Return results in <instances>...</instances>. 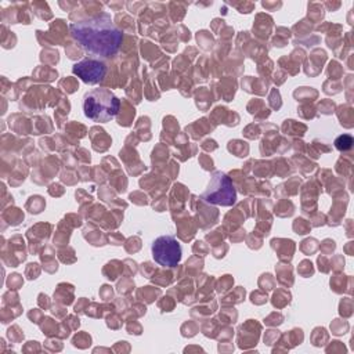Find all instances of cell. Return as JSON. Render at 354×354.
Returning <instances> with one entry per match:
<instances>
[{"instance_id": "1", "label": "cell", "mask_w": 354, "mask_h": 354, "mask_svg": "<svg viewBox=\"0 0 354 354\" xmlns=\"http://www.w3.org/2000/svg\"><path fill=\"white\" fill-rule=\"evenodd\" d=\"M69 29L73 39L91 55L109 58L122 43V32L108 12L73 22Z\"/></svg>"}, {"instance_id": "2", "label": "cell", "mask_w": 354, "mask_h": 354, "mask_svg": "<svg viewBox=\"0 0 354 354\" xmlns=\"http://www.w3.org/2000/svg\"><path fill=\"white\" fill-rule=\"evenodd\" d=\"M120 108V100L108 88H93L84 94V115L95 123L112 120Z\"/></svg>"}, {"instance_id": "3", "label": "cell", "mask_w": 354, "mask_h": 354, "mask_svg": "<svg viewBox=\"0 0 354 354\" xmlns=\"http://www.w3.org/2000/svg\"><path fill=\"white\" fill-rule=\"evenodd\" d=\"M152 259L163 267H176L181 260V246L173 235L158 236L152 246Z\"/></svg>"}, {"instance_id": "4", "label": "cell", "mask_w": 354, "mask_h": 354, "mask_svg": "<svg viewBox=\"0 0 354 354\" xmlns=\"http://www.w3.org/2000/svg\"><path fill=\"white\" fill-rule=\"evenodd\" d=\"M203 198L209 203L228 206L235 202L236 194L228 176L221 171H216L212 176V180L209 183L206 192L203 194Z\"/></svg>"}, {"instance_id": "5", "label": "cell", "mask_w": 354, "mask_h": 354, "mask_svg": "<svg viewBox=\"0 0 354 354\" xmlns=\"http://www.w3.org/2000/svg\"><path fill=\"white\" fill-rule=\"evenodd\" d=\"M72 72L82 82L87 84H95L104 79L106 73V65L95 58H84L73 65Z\"/></svg>"}, {"instance_id": "6", "label": "cell", "mask_w": 354, "mask_h": 354, "mask_svg": "<svg viewBox=\"0 0 354 354\" xmlns=\"http://www.w3.org/2000/svg\"><path fill=\"white\" fill-rule=\"evenodd\" d=\"M335 145H336V148H337L339 151H347V149H350L351 145H353V138H351L350 136H347V134H343V136H340V137L336 138Z\"/></svg>"}]
</instances>
